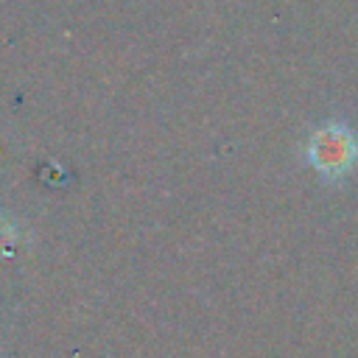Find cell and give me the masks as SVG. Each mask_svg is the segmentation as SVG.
<instances>
[{
	"label": "cell",
	"mask_w": 358,
	"mask_h": 358,
	"mask_svg": "<svg viewBox=\"0 0 358 358\" xmlns=\"http://www.w3.org/2000/svg\"><path fill=\"white\" fill-rule=\"evenodd\" d=\"M308 157H310V165L316 168V173H322L327 179H338L347 171H352V165L358 159V137L344 123H324L313 131Z\"/></svg>",
	"instance_id": "1"
},
{
	"label": "cell",
	"mask_w": 358,
	"mask_h": 358,
	"mask_svg": "<svg viewBox=\"0 0 358 358\" xmlns=\"http://www.w3.org/2000/svg\"><path fill=\"white\" fill-rule=\"evenodd\" d=\"M14 243H17V229H14V224L0 213V260H6V257L14 252Z\"/></svg>",
	"instance_id": "2"
}]
</instances>
